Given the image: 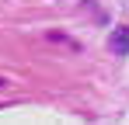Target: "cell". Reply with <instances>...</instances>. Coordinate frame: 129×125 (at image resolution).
Wrapping results in <instances>:
<instances>
[{
    "label": "cell",
    "mask_w": 129,
    "mask_h": 125,
    "mask_svg": "<svg viewBox=\"0 0 129 125\" xmlns=\"http://www.w3.org/2000/svg\"><path fill=\"white\" fill-rule=\"evenodd\" d=\"M112 45H115V52H126V49H129V31H126V28L115 31V42H112Z\"/></svg>",
    "instance_id": "obj_1"
}]
</instances>
